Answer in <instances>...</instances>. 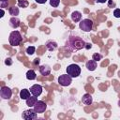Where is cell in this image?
<instances>
[{
    "mask_svg": "<svg viewBox=\"0 0 120 120\" xmlns=\"http://www.w3.org/2000/svg\"><path fill=\"white\" fill-rule=\"evenodd\" d=\"M84 47H85V41L79 36L71 35L68 37V38L66 42V48L71 52L79 51Z\"/></svg>",
    "mask_w": 120,
    "mask_h": 120,
    "instance_id": "cell-1",
    "label": "cell"
},
{
    "mask_svg": "<svg viewBox=\"0 0 120 120\" xmlns=\"http://www.w3.org/2000/svg\"><path fill=\"white\" fill-rule=\"evenodd\" d=\"M22 35L19 31L15 30V31H12L8 37V42L11 46H18L20 45V43L22 42Z\"/></svg>",
    "mask_w": 120,
    "mask_h": 120,
    "instance_id": "cell-2",
    "label": "cell"
},
{
    "mask_svg": "<svg viewBox=\"0 0 120 120\" xmlns=\"http://www.w3.org/2000/svg\"><path fill=\"white\" fill-rule=\"evenodd\" d=\"M67 73L72 78H77L81 74V68L77 64H70L67 68Z\"/></svg>",
    "mask_w": 120,
    "mask_h": 120,
    "instance_id": "cell-3",
    "label": "cell"
},
{
    "mask_svg": "<svg viewBox=\"0 0 120 120\" xmlns=\"http://www.w3.org/2000/svg\"><path fill=\"white\" fill-rule=\"evenodd\" d=\"M79 27L84 32H90L93 28V22L90 19H82L80 21Z\"/></svg>",
    "mask_w": 120,
    "mask_h": 120,
    "instance_id": "cell-4",
    "label": "cell"
},
{
    "mask_svg": "<svg viewBox=\"0 0 120 120\" xmlns=\"http://www.w3.org/2000/svg\"><path fill=\"white\" fill-rule=\"evenodd\" d=\"M72 82V77L70 75L67 74H62L58 77V83L62 86H68Z\"/></svg>",
    "mask_w": 120,
    "mask_h": 120,
    "instance_id": "cell-5",
    "label": "cell"
},
{
    "mask_svg": "<svg viewBox=\"0 0 120 120\" xmlns=\"http://www.w3.org/2000/svg\"><path fill=\"white\" fill-rule=\"evenodd\" d=\"M37 112L35 111V109H28V110H25L23 111L22 114V117L25 120H32V119H36L37 118Z\"/></svg>",
    "mask_w": 120,
    "mask_h": 120,
    "instance_id": "cell-6",
    "label": "cell"
},
{
    "mask_svg": "<svg viewBox=\"0 0 120 120\" xmlns=\"http://www.w3.org/2000/svg\"><path fill=\"white\" fill-rule=\"evenodd\" d=\"M0 96L3 99H9L12 96V91L9 87L3 86L1 87V90H0Z\"/></svg>",
    "mask_w": 120,
    "mask_h": 120,
    "instance_id": "cell-7",
    "label": "cell"
},
{
    "mask_svg": "<svg viewBox=\"0 0 120 120\" xmlns=\"http://www.w3.org/2000/svg\"><path fill=\"white\" fill-rule=\"evenodd\" d=\"M33 108L35 109V111L38 113H43L45 112V110L47 109V104L42 100H38V102L35 104V106Z\"/></svg>",
    "mask_w": 120,
    "mask_h": 120,
    "instance_id": "cell-8",
    "label": "cell"
},
{
    "mask_svg": "<svg viewBox=\"0 0 120 120\" xmlns=\"http://www.w3.org/2000/svg\"><path fill=\"white\" fill-rule=\"evenodd\" d=\"M42 86L39 85V84H34L30 87V92L33 96H36V97H38L41 93H42Z\"/></svg>",
    "mask_w": 120,
    "mask_h": 120,
    "instance_id": "cell-9",
    "label": "cell"
},
{
    "mask_svg": "<svg viewBox=\"0 0 120 120\" xmlns=\"http://www.w3.org/2000/svg\"><path fill=\"white\" fill-rule=\"evenodd\" d=\"M39 72L43 76H48L51 73V68L49 65H42L39 67Z\"/></svg>",
    "mask_w": 120,
    "mask_h": 120,
    "instance_id": "cell-10",
    "label": "cell"
},
{
    "mask_svg": "<svg viewBox=\"0 0 120 120\" xmlns=\"http://www.w3.org/2000/svg\"><path fill=\"white\" fill-rule=\"evenodd\" d=\"M21 24V21L19 18L17 17H11L10 20H9V25L12 27V28H18Z\"/></svg>",
    "mask_w": 120,
    "mask_h": 120,
    "instance_id": "cell-11",
    "label": "cell"
},
{
    "mask_svg": "<svg viewBox=\"0 0 120 120\" xmlns=\"http://www.w3.org/2000/svg\"><path fill=\"white\" fill-rule=\"evenodd\" d=\"M97 66H98L97 61H95L94 59L89 60V61L86 62V68H87L89 71H94V70L97 68Z\"/></svg>",
    "mask_w": 120,
    "mask_h": 120,
    "instance_id": "cell-12",
    "label": "cell"
},
{
    "mask_svg": "<svg viewBox=\"0 0 120 120\" xmlns=\"http://www.w3.org/2000/svg\"><path fill=\"white\" fill-rule=\"evenodd\" d=\"M82 101L85 105H91L93 102V98L90 94H84L82 98Z\"/></svg>",
    "mask_w": 120,
    "mask_h": 120,
    "instance_id": "cell-13",
    "label": "cell"
},
{
    "mask_svg": "<svg viewBox=\"0 0 120 120\" xmlns=\"http://www.w3.org/2000/svg\"><path fill=\"white\" fill-rule=\"evenodd\" d=\"M25 102H26V105L28 106V107H34L35 106V104L38 102V97H36V96H32V97H29L26 100H25Z\"/></svg>",
    "mask_w": 120,
    "mask_h": 120,
    "instance_id": "cell-14",
    "label": "cell"
},
{
    "mask_svg": "<svg viewBox=\"0 0 120 120\" xmlns=\"http://www.w3.org/2000/svg\"><path fill=\"white\" fill-rule=\"evenodd\" d=\"M71 20L73 22H80L82 20V13L80 11H77V10L76 11H73L71 13Z\"/></svg>",
    "mask_w": 120,
    "mask_h": 120,
    "instance_id": "cell-15",
    "label": "cell"
},
{
    "mask_svg": "<svg viewBox=\"0 0 120 120\" xmlns=\"http://www.w3.org/2000/svg\"><path fill=\"white\" fill-rule=\"evenodd\" d=\"M46 48H47L49 51L52 52V51H54V50L57 48V43H56L55 41H53V40H48V41L46 42Z\"/></svg>",
    "mask_w": 120,
    "mask_h": 120,
    "instance_id": "cell-16",
    "label": "cell"
},
{
    "mask_svg": "<svg viewBox=\"0 0 120 120\" xmlns=\"http://www.w3.org/2000/svg\"><path fill=\"white\" fill-rule=\"evenodd\" d=\"M30 93H31V92H30L28 89H22V90L20 91V98H21L22 99L26 100L29 97H31V96H30Z\"/></svg>",
    "mask_w": 120,
    "mask_h": 120,
    "instance_id": "cell-17",
    "label": "cell"
},
{
    "mask_svg": "<svg viewBox=\"0 0 120 120\" xmlns=\"http://www.w3.org/2000/svg\"><path fill=\"white\" fill-rule=\"evenodd\" d=\"M8 12L9 14L12 16V17H17L19 15V8L13 6V7H10L8 8Z\"/></svg>",
    "mask_w": 120,
    "mask_h": 120,
    "instance_id": "cell-18",
    "label": "cell"
},
{
    "mask_svg": "<svg viewBox=\"0 0 120 120\" xmlns=\"http://www.w3.org/2000/svg\"><path fill=\"white\" fill-rule=\"evenodd\" d=\"M26 78H27V80H30V81L35 80V79L37 78V74H36L35 70L29 69V70L26 72Z\"/></svg>",
    "mask_w": 120,
    "mask_h": 120,
    "instance_id": "cell-19",
    "label": "cell"
},
{
    "mask_svg": "<svg viewBox=\"0 0 120 120\" xmlns=\"http://www.w3.org/2000/svg\"><path fill=\"white\" fill-rule=\"evenodd\" d=\"M92 59H94L95 61H100L101 59H102V55L100 54V53H98V52H95V53H93V55H92Z\"/></svg>",
    "mask_w": 120,
    "mask_h": 120,
    "instance_id": "cell-20",
    "label": "cell"
},
{
    "mask_svg": "<svg viewBox=\"0 0 120 120\" xmlns=\"http://www.w3.org/2000/svg\"><path fill=\"white\" fill-rule=\"evenodd\" d=\"M18 6L20 8H27L28 2L26 0H18Z\"/></svg>",
    "mask_w": 120,
    "mask_h": 120,
    "instance_id": "cell-21",
    "label": "cell"
},
{
    "mask_svg": "<svg viewBox=\"0 0 120 120\" xmlns=\"http://www.w3.org/2000/svg\"><path fill=\"white\" fill-rule=\"evenodd\" d=\"M36 51V48L34 46H29L27 49H26V53L29 54V55H32Z\"/></svg>",
    "mask_w": 120,
    "mask_h": 120,
    "instance_id": "cell-22",
    "label": "cell"
},
{
    "mask_svg": "<svg viewBox=\"0 0 120 120\" xmlns=\"http://www.w3.org/2000/svg\"><path fill=\"white\" fill-rule=\"evenodd\" d=\"M60 4V0H50V5L52 8H57Z\"/></svg>",
    "mask_w": 120,
    "mask_h": 120,
    "instance_id": "cell-23",
    "label": "cell"
},
{
    "mask_svg": "<svg viewBox=\"0 0 120 120\" xmlns=\"http://www.w3.org/2000/svg\"><path fill=\"white\" fill-rule=\"evenodd\" d=\"M8 0H0V7H1V8H8Z\"/></svg>",
    "mask_w": 120,
    "mask_h": 120,
    "instance_id": "cell-24",
    "label": "cell"
},
{
    "mask_svg": "<svg viewBox=\"0 0 120 120\" xmlns=\"http://www.w3.org/2000/svg\"><path fill=\"white\" fill-rule=\"evenodd\" d=\"M113 16L115 18H120V8H115L113 10Z\"/></svg>",
    "mask_w": 120,
    "mask_h": 120,
    "instance_id": "cell-25",
    "label": "cell"
},
{
    "mask_svg": "<svg viewBox=\"0 0 120 120\" xmlns=\"http://www.w3.org/2000/svg\"><path fill=\"white\" fill-rule=\"evenodd\" d=\"M12 59L11 58H7L6 60H5V64L6 65H8V66H10V65H12Z\"/></svg>",
    "mask_w": 120,
    "mask_h": 120,
    "instance_id": "cell-26",
    "label": "cell"
},
{
    "mask_svg": "<svg viewBox=\"0 0 120 120\" xmlns=\"http://www.w3.org/2000/svg\"><path fill=\"white\" fill-rule=\"evenodd\" d=\"M91 47H92V44L91 43H85V49L86 50H89V49H91Z\"/></svg>",
    "mask_w": 120,
    "mask_h": 120,
    "instance_id": "cell-27",
    "label": "cell"
},
{
    "mask_svg": "<svg viewBox=\"0 0 120 120\" xmlns=\"http://www.w3.org/2000/svg\"><path fill=\"white\" fill-rule=\"evenodd\" d=\"M35 1H36L37 3H38V4H45L47 0H35Z\"/></svg>",
    "mask_w": 120,
    "mask_h": 120,
    "instance_id": "cell-28",
    "label": "cell"
},
{
    "mask_svg": "<svg viewBox=\"0 0 120 120\" xmlns=\"http://www.w3.org/2000/svg\"><path fill=\"white\" fill-rule=\"evenodd\" d=\"M98 3H105V2H107L108 0H96Z\"/></svg>",
    "mask_w": 120,
    "mask_h": 120,
    "instance_id": "cell-29",
    "label": "cell"
},
{
    "mask_svg": "<svg viewBox=\"0 0 120 120\" xmlns=\"http://www.w3.org/2000/svg\"><path fill=\"white\" fill-rule=\"evenodd\" d=\"M4 13H5V12H4L3 8H1V15H0V17H3V16H4Z\"/></svg>",
    "mask_w": 120,
    "mask_h": 120,
    "instance_id": "cell-30",
    "label": "cell"
},
{
    "mask_svg": "<svg viewBox=\"0 0 120 120\" xmlns=\"http://www.w3.org/2000/svg\"><path fill=\"white\" fill-rule=\"evenodd\" d=\"M39 63V59L38 58H36L35 59V64H38Z\"/></svg>",
    "mask_w": 120,
    "mask_h": 120,
    "instance_id": "cell-31",
    "label": "cell"
},
{
    "mask_svg": "<svg viewBox=\"0 0 120 120\" xmlns=\"http://www.w3.org/2000/svg\"><path fill=\"white\" fill-rule=\"evenodd\" d=\"M118 105H119V107H120V100L118 101Z\"/></svg>",
    "mask_w": 120,
    "mask_h": 120,
    "instance_id": "cell-32",
    "label": "cell"
}]
</instances>
